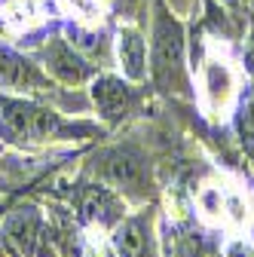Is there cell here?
<instances>
[{
	"label": "cell",
	"instance_id": "cell-1",
	"mask_svg": "<svg viewBox=\"0 0 254 257\" xmlns=\"http://www.w3.org/2000/svg\"><path fill=\"white\" fill-rule=\"evenodd\" d=\"M92 135H98V125L65 119L58 110L31 98L0 95V141L7 144L31 147L46 141H80Z\"/></svg>",
	"mask_w": 254,
	"mask_h": 257
},
{
	"label": "cell",
	"instance_id": "cell-2",
	"mask_svg": "<svg viewBox=\"0 0 254 257\" xmlns=\"http://www.w3.org/2000/svg\"><path fill=\"white\" fill-rule=\"evenodd\" d=\"M89 172L110 184V190H119L125 196H147L150 190V172H147V156L135 147V144H116V147H104L92 156Z\"/></svg>",
	"mask_w": 254,
	"mask_h": 257
},
{
	"label": "cell",
	"instance_id": "cell-3",
	"mask_svg": "<svg viewBox=\"0 0 254 257\" xmlns=\"http://www.w3.org/2000/svg\"><path fill=\"white\" fill-rule=\"evenodd\" d=\"M153 83L163 92H184V31L160 7L153 25V52H150Z\"/></svg>",
	"mask_w": 254,
	"mask_h": 257
},
{
	"label": "cell",
	"instance_id": "cell-4",
	"mask_svg": "<svg viewBox=\"0 0 254 257\" xmlns=\"http://www.w3.org/2000/svg\"><path fill=\"white\" fill-rule=\"evenodd\" d=\"M46 220L37 205L19 202L0 217V257H37Z\"/></svg>",
	"mask_w": 254,
	"mask_h": 257
},
{
	"label": "cell",
	"instance_id": "cell-5",
	"mask_svg": "<svg viewBox=\"0 0 254 257\" xmlns=\"http://www.w3.org/2000/svg\"><path fill=\"white\" fill-rule=\"evenodd\" d=\"M61 199H68L80 223H98V227H116L122 220V199L110 187L101 184H71L65 190H55Z\"/></svg>",
	"mask_w": 254,
	"mask_h": 257
},
{
	"label": "cell",
	"instance_id": "cell-6",
	"mask_svg": "<svg viewBox=\"0 0 254 257\" xmlns=\"http://www.w3.org/2000/svg\"><path fill=\"white\" fill-rule=\"evenodd\" d=\"M0 86L10 92H43V95L55 92L49 77L40 74V68L34 61L13 46H4V43H0Z\"/></svg>",
	"mask_w": 254,
	"mask_h": 257
},
{
	"label": "cell",
	"instance_id": "cell-7",
	"mask_svg": "<svg viewBox=\"0 0 254 257\" xmlns=\"http://www.w3.org/2000/svg\"><path fill=\"white\" fill-rule=\"evenodd\" d=\"M43 64H46V71L65 86H80V83L95 77V64H89V58L83 52H77L61 37H52L43 46Z\"/></svg>",
	"mask_w": 254,
	"mask_h": 257
},
{
	"label": "cell",
	"instance_id": "cell-8",
	"mask_svg": "<svg viewBox=\"0 0 254 257\" xmlns=\"http://www.w3.org/2000/svg\"><path fill=\"white\" fill-rule=\"evenodd\" d=\"M141 101V92L129 83H122L119 77H98L92 83V104L98 110L101 119L119 122L125 119Z\"/></svg>",
	"mask_w": 254,
	"mask_h": 257
},
{
	"label": "cell",
	"instance_id": "cell-9",
	"mask_svg": "<svg viewBox=\"0 0 254 257\" xmlns=\"http://www.w3.org/2000/svg\"><path fill=\"white\" fill-rule=\"evenodd\" d=\"M110 245L116 257H153V239H150L147 217L144 214L122 217L113 227Z\"/></svg>",
	"mask_w": 254,
	"mask_h": 257
},
{
	"label": "cell",
	"instance_id": "cell-10",
	"mask_svg": "<svg viewBox=\"0 0 254 257\" xmlns=\"http://www.w3.org/2000/svg\"><path fill=\"white\" fill-rule=\"evenodd\" d=\"M116 52L122 61V74L129 80H141L144 77V64H147V43L135 28H122L116 37Z\"/></svg>",
	"mask_w": 254,
	"mask_h": 257
},
{
	"label": "cell",
	"instance_id": "cell-11",
	"mask_svg": "<svg viewBox=\"0 0 254 257\" xmlns=\"http://www.w3.org/2000/svg\"><path fill=\"white\" fill-rule=\"evenodd\" d=\"M236 128L242 135L245 150L254 156V95H245L242 104H239V116H236Z\"/></svg>",
	"mask_w": 254,
	"mask_h": 257
},
{
	"label": "cell",
	"instance_id": "cell-12",
	"mask_svg": "<svg viewBox=\"0 0 254 257\" xmlns=\"http://www.w3.org/2000/svg\"><path fill=\"white\" fill-rule=\"evenodd\" d=\"M245 64H248V71H251V74H254V49H251V52H248V55H245Z\"/></svg>",
	"mask_w": 254,
	"mask_h": 257
},
{
	"label": "cell",
	"instance_id": "cell-13",
	"mask_svg": "<svg viewBox=\"0 0 254 257\" xmlns=\"http://www.w3.org/2000/svg\"><path fill=\"white\" fill-rule=\"evenodd\" d=\"M224 4H227V7H236V4H239V0H224Z\"/></svg>",
	"mask_w": 254,
	"mask_h": 257
},
{
	"label": "cell",
	"instance_id": "cell-14",
	"mask_svg": "<svg viewBox=\"0 0 254 257\" xmlns=\"http://www.w3.org/2000/svg\"><path fill=\"white\" fill-rule=\"evenodd\" d=\"M0 217H4V205H0Z\"/></svg>",
	"mask_w": 254,
	"mask_h": 257
}]
</instances>
